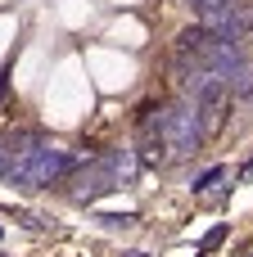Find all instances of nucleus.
Returning a JSON list of instances; mask_svg holds the SVG:
<instances>
[{"instance_id":"obj_1","label":"nucleus","mask_w":253,"mask_h":257,"mask_svg":"<svg viewBox=\"0 0 253 257\" xmlns=\"http://www.w3.org/2000/svg\"><path fill=\"white\" fill-rule=\"evenodd\" d=\"M163 131H167L172 158H190V154H199V145H204V136H208L195 99H177V104H167V108H163Z\"/></svg>"},{"instance_id":"obj_2","label":"nucleus","mask_w":253,"mask_h":257,"mask_svg":"<svg viewBox=\"0 0 253 257\" xmlns=\"http://www.w3.org/2000/svg\"><path fill=\"white\" fill-rule=\"evenodd\" d=\"M41 140L32 136V131H14V136H0V181H14L18 172H23V163L32 158V149H36Z\"/></svg>"},{"instance_id":"obj_3","label":"nucleus","mask_w":253,"mask_h":257,"mask_svg":"<svg viewBox=\"0 0 253 257\" xmlns=\"http://www.w3.org/2000/svg\"><path fill=\"white\" fill-rule=\"evenodd\" d=\"M249 59H244V41H213V50H208V59H204V72H213V77H226L231 81V72L235 68H244Z\"/></svg>"},{"instance_id":"obj_4","label":"nucleus","mask_w":253,"mask_h":257,"mask_svg":"<svg viewBox=\"0 0 253 257\" xmlns=\"http://www.w3.org/2000/svg\"><path fill=\"white\" fill-rule=\"evenodd\" d=\"M249 95H253V59L231 72V99H249Z\"/></svg>"},{"instance_id":"obj_5","label":"nucleus","mask_w":253,"mask_h":257,"mask_svg":"<svg viewBox=\"0 0 253 257\" xmlns=\"http://www.w3.org/2000/svg\"><path fill=\"white\" fill-rule=\"evenodd\" d=\"M222 176H226V167H208V172H204V176H199V181H195V190H199V194H204V190H213V185H217V181H222Z\"/></svg>"},{"instance_id":"obj_6","label":"nucleus","mask_w":253,"mask_h":257,"mask_svg":"<svg viewBox=\"0 0 253 257\" xmlns=\"http://www.w3.org/2000/svg\"><path fill=\"white\" fill-rule=\"evenodd\" d=\"M222 239H226V230H222V226H217V230H213V235H208V239H204V253H208V248H217V244H222Z\"/></svg>"},{"instance_id":"obj_7","label":"nucleus","mask_w":253,"mask_h":257,"mask_svg":"<svg viewBox=\"0 0 253 257\" xmlns=\"http://www.w3.org/2000/svg\"><path fill=\"white\" fill-rule=\"evenodd\" d=\"M217 5H231V0H195V9L204 14V9H217Z\"/></svg>"},{"instance_id":"obj_8","label":"nucleus","mask_w":253,"mask_h":257,"mask_svg":"<svg viewBox=\"0 0 253 257\" xmlns=\"http://www.w3.org/2000/svg\"><path fill=\"white\" fill-rule=\"evenodd\" d=\"M127 257H145V253H127Z\"/></svg>"},{"instance_id":"obj_9","label":"nucleus","mask_w":253,"mask_h":257,"mask_svg":"<svg viewBox=\"0 0 253 257\" xmlns=\"http://www.w3.org/2000/svg\"><path fill=\"white\" fill-rule=\"evenodd\" d=\"M240 257H253V253H240Z\"/></svg>"}]
</instances>
